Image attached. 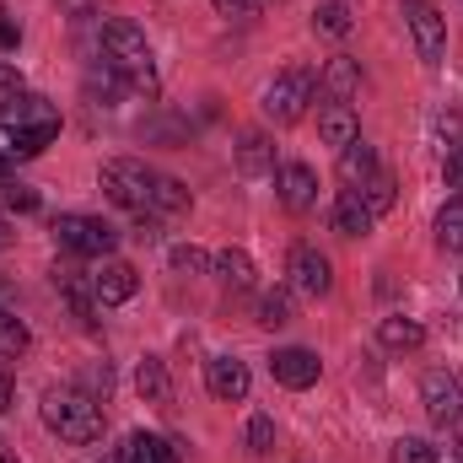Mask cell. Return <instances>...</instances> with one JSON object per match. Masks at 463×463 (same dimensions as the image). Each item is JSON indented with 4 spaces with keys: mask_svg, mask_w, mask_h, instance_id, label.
<instances>
[{
    "mask_svg": "<svg viewBox=\"0 0 463 463\" xmlns=\"http://www.w3.org/2000/svg\"><path fill=\"white\" fill-rule=\"evenodd\" d=\"M103 189H109V200L124 205V211H135L140 222L146 216H178V211H189V189L178 184V178H167V173H156V167H146V162H135V156H114V162H103Z\"/></svg>",
    "mask_w": 463,
    "mask_h": 463,
    "instance_id": "cell-1",
    "label": "cell"
},
{
    "mask_svg": "<svg viewBox=\"0 0 463 463\" xmlns=\"http://www.w3.org/2000/svg\"><path fill=\"white\" fill-rule=\"evenodd\" d=\"M54 135H60V114H54L43 98L22 92V98L0 114V156H38Z\"/></svg>",
    "mask_w": 463,
    "mask_h": 463,
    "instance_id": "cell-2",
    "label": "cell"
},
{
    "mask_svg": "<svg viewBox=\"0 0 463 463\" xmlns=\"http://www.w3.org/2000/svg\"><path fill=\"white\" fill-rule=\"evenodd\" d=\"M43 426L54 437H65V442H81V448L87 442H103V410L81 388H49L43 393Z\"/></svg>",
    "mask_w": 463,
    "mask_h": 463,
    "instance_id": "cell-3",
    "label": "cell"
},
{
    "mask_svg": "<svg viewBox=\"0 0 463 463\" xmlns=\"http://www.w3.org/2000/svg\"><path fill=\"white\" fill-rule=\"evenodd\" d=\"M103 60H114L118 71L129 76V87L156 92V71H151V43L129 16H109L103 22Z\"/></svg>",
    "mask_w": 463,
    "mask_h": 463,
    "instance_id": "cell-4",
    "label": "cell"
},
{
    "mask_svg": "<svg viewBox=\"0 0 463 463\" xmlns=\"http://www.w3.org/2000/svg\"><path fill=\"white\" fill-rule=\"evenodd\" d=\"M313 92H318V76H313L307 65H297V71H280V76L269 81V92H264V114L275 118V124H297V118L307 114Z\"/></svg>",
    "mask_w": 463,
    "mask_h": 463,
    "instance_id": "cell-5",
    "label": "cell"
},
{
    "mask_svg": "<svg viewBox=\"0 0 463 463\" xmlns=\"http://www.w3.org/2000/svg\"><path fill=\"white\" fill-rule=\"evenodd\" d=\"M54 237H60L65 253H81V259H109L118 248V232L103 216H60L54 222Z\"/></svg>",
    "mask_w": 463,
    "mask_h": 463,
    "instance_id": "cell-6",
    "label": "cell"
},
{
    "mask_svg": "<svg viewBox=\"0 0 463 463\" xmlns=\"http://www.w3.org/2000/svg\"><path fill=\"white\" fill-rule=\"evenodd\" d=\"M286 286L297 291V297H329L335 291V264L313 248V242H297L291 253H286Z\"/></svg>",
    "mask_w": 463,
    "mask_h": 463,
    "instance_id": "cell-7",
    "label": "cell"
},
{
    "mask_svg": "<svg viewBox=\"0 0 463 463\" xmlns=\"http://www.w3.org/2000/svg\"><path fill=\"white\" fill-rule=\"evenodd\" d=\"M404 22H410V33H415L420 60H426V65H442V54H448V16H442L431 0H404Z\"/></svg>",
    "mask_w": 463,
    "mask_h": 463,
    "instance_id": "cell-8",
    "label": "cell"
},
{
    "mask_svg": "<svg viewBox=\"0 0 463 463\" xmlns=\"http://www.w3.org/2000/svg\"><path fill=\"white\" fill-rule=\"evenodd\" d=\"M420 404L431 415V426H458L463 420V388L453 372H426L420 383Z\"/></svg>",
    "mask_w": 463,
    "mask_h": 463,
    "instance_id": "cell-9",
    "label": "cell"
},
{
    "mask_svg": "<svg viewBox=\"0 0 463 463\" xmlns=\"http://www.w3.org/2000/svg\"><path fill=\"white\" fill-rule=\"evenodd\" d=\"M269 372H275L280 388H313L318 372H324V361H318L313 350L291 345V350H275V355H269Z\"/></svg>",
    "mask_w": 463,
    "mask_h": 463,
    "instance_id": "cell-10",
    "label": "cell"
},
{
    "mask_svg": "<svg viewBox=\"0 0 463 463\" xmlns=\"http://www.w3.org/2000/svg\"><path fill=\"white\" fill-rule=\"evenodd\" d=\"M205 388H211L222 404H242L248 388H253V377H248V366H242L237 355H216V361L205 366Z\"/></svg>",
    "mask_w": 463,
    "mask_h": 463,
    "instance_id": "cell-11",
    "label": "cell"
},
{
    "mask_svg": "<svg viewBox=\"0 0 463 463\" xmlns=\"http://www.w3.org/2000/svg\"><path fill=\"white\" fill-rule=\"evenodd\" d=\"M54 291L71 302V313L81 318V329H98V291H92V275L81 280V269H54Z\"/></svg>",
    "mask_w": 463,
    "mask_h": 463,
    "instance_id": "cell-12",
    "label": "cell"
},
{
    "mask_svg": "<svg viewBox=\"0 0 463 463\" xmlns=\"http://www.w3.org/2000/svg\"><path fill=\"white\" fill-rule=\"evenodd\" d=\"M275 189H280V205H286V211H307V205L318 200V178H313L307 162H280Z\"/></svg>",
    "mask_w": 463,
    "mask_h": 463,
    "instance_id": "cell-13",
    "label": "cell"
},
{
    "mask_svg": "<svg viewBox=\"0 0 463 463\" xmlns=\"http://www.w3.org/2000/svg\"><path fill=\"white\" fill-rule=\"evenodd\" d=\"M135 286H140V280H135V269H129L124 259H103V264L92 269V291H98V302H103V307L129 302V297H135Z\"/></svg>",
    "mask_w": 463,
    "mask_h": 463,
    "instance_id": "cell-14",
    "label": "cell"
},
{
    "mask_svg": "<svg viewBox=\"0 0 463 463\" xmlns=\"http://www.w3.org/2000/svg\"><path fill=\"white\" fill-rule=\"evenodd\" d=\"M372 227H377V216L366 211L361 189H345V194L335 200V232H340V237H366Z\"/></svg>",
    "mask_w": 463,
    "mask_h": 463,
    "instance_id": "cell-15",
    "label": "cell"
},
{
    "mask_svg": "<svg viewBox=\"0 0 463 463\" xmlns=\"http://www.w3.org/2000/svg\"><path fill=\"white\" fill-rule=\"evenodd\" d=\"M124 87H129V76L118 71L114 60H98V65L87 71V98L103 103V109H114L118 98H124Z\"/></svg>",
    "mask_w": 463,
    "mask_h": 463,
    "instance_id": "cell-16",
    "label": "cell"
},
{
    "mask_svg": "<svg viewBox=\"0 0 463 463\" xmlns=\"http://www.w3.org/2000/svg\"><path fill=\"white\" fill-rule=\"evenodd\" d=\"M318 87L329 92V103H350V98H355V87H361V65L345 60V54H340V60H329V65H324V76H318Z\"/></svg>",
    "mask_w": 463,
    "mask_h": 463,
    "instance_id": "cell-17",
    "label": "cell"
},
{
    "mask_svg": "<svg viewBox=\"0 0 463 463\" xmlns=\"http://www.w3.org/2000/svg\"><path fill=\"white\" fill-rule=\"evenodd\" d=\"M118 463H178V448L151 437V431H135L124 448H118Z\"/></svg>",
    "mask_w": 463,
    "mask_h": 463,
    "instance_id": "cell-18",
    "label": "cell"
},
{
    "mask_svg": "<svg viewBox=\"0 0 463 463\" xmlns=\"http://www.w3.org/2000/svg\"><path fill=\"white\" fill-rule=\"evenodd\" d=\"M318 135H324L329 146H340V151H345L350 140H361V124L350 114V103H329V109L318 114Z\"/></svg>",
    "mask_w": 463,
    "mask_h": 463,
    "instance_id": "cell-19",
    "label": "cell"
},
{
    "mask_svg": "<svg viewBox=\"0 0 463 463\" xmlns=\"http://www.w3.org/2000/svg\"><path fill=\"white\" fill-rule=\"evenodd\" d=\"M135 388H140L146 404H167V399H173V377H167V366H162L156 355H146V361L135 366Z\"/></svg>",
    "mask_w": 463,
    "mask_h": 463,
    "instance_id": "cell-20",
    "label": "cell"
},
{
    "mask_svg": "<svg viewBox=\"0 0 463 463\" xmlns=\"http://www.w3.org/2000/svg\"><path fill=\"white\" fill-rule=\"evenodd\" d=\"M372 173H383V167H377V151H372L366 140H350L345 151H340V178H345L350 189H361Z\"/></svg>",
    "mask_w": 463,
    "mask_h": 463,
    "instance_id": "cell-21",
    "label": "cell"
},
{
    "mask_svg": "<svg viewBox=\"0 0 463 463\" xmlns=\"http://www.w3.org/2000/svg\"><path fill=\"white\" fill-rule=\"evenodd\" d=\"M211 269L227 280L232 291H248V286H253V275H259V269H253V259H248L242 248H222V253L211 259Z\"/></svg>",
    "mask_w": 463,
    "mask_h": 463,
    "instance_id": "cell-22",
    "label": "cell"
},
{
    "mask_svg": "<svg viewBox=\"0 0 463 463\" xmlns=\"http://www.w3.org/2000/svg\"><path fill=\"white\" fill-rule=\"evenodd\" d=\"M237 167H242V173H253V178H259V173H269V167H275V146H269L259 129H248V135L237 140Z\"/></svg>",
    "mask_w": 463,
    "mask_h": 463,
    "instance_id": "cell-23",
    "label": "cell"
},
{
    "mask_svg": "<svg viewBox=\"0 0 463 463\" xmlns=\"http://www.w3.org/2000/svg\"><path fill=\"white\" fill-rule=\"evenodd\" d=\"M291 313H297V291H291V286H275V291L259 297V324H264V329L291 324Z\"/></svg>",
    "mask_w": 463,
    "mask_h": 463,
    "instance_id": "cell-24",
    "label": "cell"
},
{
    "mask_svg": "<svg viewBox=\"0 0 463 463\" xmlns=\"http://www.w3.org/2000/svg\"><path fill=\"white\" fill-rule=\"evenodd\" d=\"M377 340L388 350H420L426 345V329H420L415 318H383V324H377Z\"/></svg>",
    "mask_w": 463,
    "mask_h": 463,
    "instance_id": "cell-25",
    "label": "cell"
},
{
    "mask_svg": "<svg viewBox=\"0 0 463 463\" xmlns=\"http://www.w3.org/2000/svg\"><path fill=\"white\" fill-rule=\"evenodd\" d=\"M437 248L442 253H463V200H448L437 216Z\"/></svg>",
    "mask_w": 463,
    "mask_h": 463,
    "instance_id": "cell-26",
    "label": "cell"
},
{
    "mask_svg": "<svg viewBox=\"0 0 463 463\" xmlns=\"http://www.w3.org/2000/svg\"><path fill=\"white\" fill-rule=\"evenodd\" d=\"M313 27H318L324 38H345L350 27H355V16H350L345 0H324V5L313 11Z\"/></svg>",
    "mask_w": 463,
    "mask_h": 463,
    "instance_id": "cell-27",
    "label": "cell"
},
{
    "mask_svg": "<svg viewBox=\"0 0 463 463\" xmlns=\"http://www.w3.org/2000/svg\"><path fill=\"white\" fill-rule=\"evenodd\" d=\"M361 200H366V211H372V216L393 211V200H399V184H393V173H372V178L361 184Z\"/></svg>",
    "mask_w": 463,
    "mask_h": 463,
    "instance_id": "cell-28",
    "label": "cell"
},
{
    "mask_svg": "<svg viewBox=\"0 0 463 463\" xmlns=\"http://www.w3.org/2000/svg\"><path fill=\"white\" fill-rule=\"evenodd\" d=\"M22 350H27V324L11 318V313H0V361H16Z\"/></svg>",
    "mask_w": 463,
    "mask_h": 463,
    "instance_id": "cell-29",
    "label": "cell"
},
{
    "mask_svg": "<svg viewBox=\"0 0 463 463\" xmlns=\"http://www.w3.org/2000/svg\"><path fill=\"white\" fill-rule=\"evenodd\" d=\"M167 264H173V275H205V269H211V253H200V248H173Z\"/></svg>",
    "mask_w": 463,
    "mask_h": 463,
    "instance_id": "cell-30",
    "label": "cell"
},
{
    "mask_svg": "<svg viewBox=\"0 0 463 463\" xmlns=\"http://www.w3.org/2000/svg\"><path fill=\"white\" fill-rule=\"evenodd\" d=\"M269 448H275V420H269V415H253V420H248V453L264 458Z\"/></svg>",
    "mask_w": 463,
    "mask_h": 463,
    "instance_id": "cell-31",
    "label": "cell"
},
{
    "mask_svg": "<svg viewBox=\"0 0 463 463\" xmlns=\"http://www.w3.org/2000/svg\"><path fill=\"white\" fill-rule=\"evenodd\" d=\"M431 458H437V448L420 442V437H399L393 442V463H431Z\"/></svg>",
    "mask_w": 463,
    "mask_h": 463,
    "instance_id": "cell-32",
    "label": "cell"
},
{
    "mask_svg": "<svg viewBox=\"0 0 463 463\" xmlns=\"http://www.w3.org/2000/svg\"><path fill=\"white\" fill-rule=\"evenodd\" d=\"M22 92H27V87H22V76H16V65H0V114H5V109H11V103L22 98Z\"/></svg>",
    "mask_w": 463,
    "mask_h": 463,
    "instance_id": "cell-33",
    "label": "cell"
},
{
    "mask_svg": "<svg viewBox=\"0 0 463 463\" xmlns=\"http://www.w3.org/2000/svg\"><path fill=\"white\" fill-rule=\"evenodd\" d=\"M0 189H5V205H11V211H38V194H33L27 184H11V178H5Z\"/></svg>",
    "mask_w": 463,
    "mask_h": 463,
    "instance_id": "cell-34",
    "label": "cell"
},
{
    "mask_svg": "<svg viewBox=\"0 0 463 463\" xmlns=\"http://www.w3.org/2000/svg\"><path fill=\"white\" fill-rule=\"evenodd\" d=\"M211 5H216L222 16H253V11H259V0H211Z\"/></svg>",
    "mask_w": 463,
    "mask_h": 463,
    "instance_id": "cell-35",
    "label": "cell"
},
{
    "mask_svg": "<svg viewBox=\"0 0 463 463\" xmlns=\"http://www.w3.org/2000/svg\"><path fill=\"white\" fill-rule=\"evenodd\" d=\"M87 383H92L98 393H109V388H114V372H109V361H103V366H87Z\"/></svg>",
    "mask_w": 463,
    "mask_h": 463,
    "instance_id": "cell-36",
    "label": "cell"
},
{
    "mask_svg": "<svg viewBox=\"0 0 463 463\" xmlns=\"http://www.w3.org/2000/svg\"><path fill=\"white\" fill-rule=\"evenodd\" d=\"M16 38H22V27L11 16H0V49H16Z\"/></svg>",
    "mask_w": 463,
    "mask_h": 463,
    "instance_id": "cell-37",
    "label": "cell"
},
{
    "mask_svg": "<svg viewBox=\"0 0 463 463\" xmlns=\"http://www.w3.org/2000/svg\"><path fill=\"white\" fill-rule=\"evenodd\" d=\"M431 463H463V442H448V448H437V458Z\"/></svg>",
    "mask_w": 463,
    "mask_h": 463,
    "instance_id": "cell-38",
    "label": "cell"
},
{
    "mask_svg": "<svg viewBox=\"0 0 463 463\" xmlns=\"http://www.w3.org/2000/svg\"><path fill=\"white\" fill-rule=\"evenodd\" d=\"M11 404H16V388H11V377H5V372H0V415H5V410H11Z\"/></svg>",
    "mask_w": 463,
    "mask_h": 463,
    "instance_id": "cell-39",
    "label": "cell"
},
{
    "mask_svg": "<svg viewBox=\"0 0 463 463\" xmlns=\"http://www.w3.org/2000/svg\"><path fill=\"white\" fill-rule=\"evenodd\" d=\"M448 173H453V184L463 189V156H458V151H448Z\"/></svg>",
    "mask_w": 463,
    "mask_h": 463,
    "instance_id": "cell-40",
    "label": "cell"
},
{
    "mask_svg": "<svg viewBox=\"0 0 463 463\" xmlns=\"http://www.w3.org/2000/svg\"><path fill=\"white\" fill-rule=\"evenodd\" d=\"M0 463H16V453H11V448H5V442H0Z\"/></svg>",
    "mask_w": 463,
    "mask_h": 463,
    "instance_id": "cell-41",
    "label": "cell"
},
{
    "mask_svg": "<svg viewBox=\"0 0 463 463\" xmlns=\"http://www.w3.org/2000/svg\"><path fill=\"white\" fill-rule=\"evenodd\" d=\"M5 237H11V232H5V216H0V248H5Z\"/></svg>",
    "mask_w": 463,
    "mask_h": 463,
    "instance_id": "cell-42",
    "label": "cell"
},
{
    "mask_svg": "<svg viewBox=\"0 0 463 463\" xmlns=\"http://www.w3.org/2000/svg\"><path fill=\"white\" fill-rule=\"evenodd\" d=\"M0 184H5V156H0Z\"/></svg>",
    "mask_w": 463,
    "mask_h": 463,
    "instance_id": "cell-43",
    "label": "cell"
},
{
    "mask_svg": "<svg viewBox=\"0 0 463 463\" xmlns=\"http://www.w3.org/2000/svg\"><path fill=\"white\" fill-rule=\"evenodd\" d=\"M109 463H118V453H114V458H109Z\"/></svg>",
    "mask_w": 463,
    "mask_h": 463,
    "instance_id": "cell-44",
    "label": "cell"
},
{
    "mask_svg": "<svg viewBox=\"0 0 463 463\" xmlns=\"http://www.w3.org/2000/svg\"><path fill=\"white\" fill-rule=\"evenodd\" d=\"M259 5H264V0H259Z\"/></svg>",
    "mask_w": 463,
    "mask_h": 463,
    "instance_id": "cell-45",
    "label": "cell"
}]
</instances>
